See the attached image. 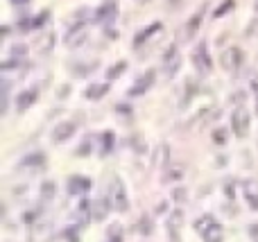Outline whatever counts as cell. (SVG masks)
Returning a JSON list of instances; mask_svg holds the SVG:
<instances>
[{
	"mask_svg": "<svg viewBox=\"0 0 258 242\" xmlns=\"http://www.w3.org/2000/svg\"><path fill=\"white\" fill-rule=\"evenodd\" d=\"M30 102H32V93H25V95H23V102H20V109H25Z\"/></svg>",
	"mask_w": 258,
	"mask_h": 242,
	"instance_id": "2",
	"label": "cell"
},
{
	"mask_svg": "<svg viewBox=\"0 0 258 242\" xmlns=\"http://www.w3.org/2000/svg\"><path fill=\"white\" fill-rule=\"evenodd\" d=\"M245 124H247V116H245V111H240L233 118V127H238V131H245Z\"/></svg>",
	"mask_w": 258,
	"mask_h": 242,
	"instance_id": "1",
	"label": "cell"
}]
</instances>
